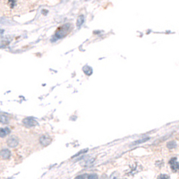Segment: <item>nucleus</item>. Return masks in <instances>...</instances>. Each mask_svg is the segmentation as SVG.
Here are the masks:
<instances>
[{
  "mask_svg": "<svg viewBox=\"0 0 179 179\" xmlns=\"http://www.w3.org/2000/svg\"><path fill=\"white\" fill-rule=\"evenodd\" d=\"M71 31V25L70 24H64V25L59 27L56 31V34H55V39H58L63 37L66 36L68 32Z\"/></svg>",
  "mask_w": 179,
  "mask_h": 179,
  "instance_id": "1",
  "label": "nucleus"
},
{
  "mask_svg": "<svg viewBox=\"0 0 179 179\" xmlns=\"http://www.w3.org/2000/svg\"><path fill=\"white\" fill-rule=\"evenodd\" d=\"M22 122H23V125H26L27 127H33V126H35L38 124L37 121L35 119H33L32 117H27V118L24 119Z\"/></svg>",
  "mask_w": 179,
  "mask_h": 179,
  "instance_id": "2",
  "label": "nucleus"
},
{
  "mask_svg": "<svg viewBox=\"0 0 179 179\" xmlns=\"http://www.w3.org/2000/svg\"><path fill=\"white\" fill-rule=\"evenodd\" d=\"M18 144H19V141L15 136H11L9 139L7 140V145L11 148H15Z\"/></svg>",
  "mask_w": 179,
  "mask_h": 179,
  "instance_id": "3",
  "label": "nucleus"
},
{
  "mask_svg": "<svg viewBox=\"0 0 179 179\" xmlns=\"http://www.w3.org/2000/svg\"><path fill=\"white\" fill-rule=\"evenodd\" d=\"M39 142L43 146H47L51 142V138L48 135H42L39 138Z\"/></svg>",
  "mask_w": 179,
  "mask_h": 179,
  "instance_id": "4",
  "label": "nucleus"
},
{
  "mask_svg": "<svg viewBox=\"0 0 179 179\" xmlns=\"http://www.w3.org/2000/svg\"><path fill=\"white\" fill-rule=\"evenodd\" d=\"M170 167H171V169L174 172H176L179 170V162L177 161L176 158H173L170 160Z\"/></svg>",
  "mask_w": 179,
  "mask_h": 179,
  "instance_id": "5",
  "label": "nucleus"
},
{
  "mask_svg": "<svg viewBox=\"0 0 179 179\" xmlns=\"http://www.w3.org/2000/svg\"><path fill=\"white\" fill-rule=\"evenodd\" d=\"M11 156V151L7 149H3L0 151V158H2L4 159H9Z\"/></svg>",
  "mask_w": 179,
  "mask_h": 179,
  "instance_id": "6",
  "label": "nucleus"
},
{
  "mask_svg": "<svg viewBox=\"0 0 179 179\" xmlns=\"http://www.w3.org/2000/svg\"><path fill=\"white\" fill-rule=\"evenodd\" d=\"M11 130L8 128V127H5V128H0V137H5L6 135H8L10 134Z\"/></svg>",
  "mask_w": 179,
  "mask_h": 179,
  "instance_id": "7",
  "label": "nucleus"
},
{
  "mask_svg": "<svg viewBox=\"0 0 179 179\" xmlns=\"http://www.w3.org/2000/svg\"><path fill=\"white\" fill-rule=\"evenodd\" d=\"M83 22H84V16L83 15H80L79 17L77 18V22H76L77 27H81Z\"/></svg>",
  "mask_w": 179,
  "mask_h": 179,
  "instance_id": "8",
  "label": "nucleus"
},
{
  "mask_svg": "<svg viewBox=\"0 0 179 179\" xmlns=\"http://www.w3.org/2000/svg\"><path fill=\"white\" fill-rule=\"evenodd\" d=\"M9 122V118L5 115H0V123L1 124H7Z\"/></svg>",
  "mask_w": 179,
  "mask_h": 179,
  "instance_id": "9",
  "label": "nucleus"
},
{
  "mask_svg": "<svg viewBox=\"0 0 179 179\" xmlns=\"http://www.w3.org/2000/svg\"><path fill=\"white\" fill-rule=\"evenodd\" d=\"M83 72L85 73V74L87 75H92V69L89 66H84L83 67Z\"/></svg>",
  "mask_w": 179,
  "mask_h": 179,
  "instance_id": "10",
  "label": "nucleus"
},
{
  "mask_svg": "<svg viewBox=\"0 0 179 179\" xmlns=\"http://www.w3.org/2000/svg\"><path fill=\"white\" fill-rule=\"evenodd\" d=\"M77 177H83V178H97L98 176H97V175H87V174H85V175H80V176H78Z\"/></svg>",
  "mask_w": 179,
  "mask_h": 179,
  "instance_id": "11",
  "label": "nucleus"
},
{
  "mask_svg": "<svg viewBox=\"0 0 179 179\" xmlns=\"http://www.w3.org/2000/svg\"><path fill=\"white\" fill-rule=\"evenodd\" d=\"M148 140H149V137H144V138H142V139H141V140H138V141H136V142L134 143V145H136V144H139V143L144 142L148 141Z\"/></svg>",
  "mask_w": 179,
  "mask_h": 179,
  "instance_id": "12",
  "label": "nucleus"
},
{
  "mask_svg": "<svg viewBox=\"0 0 179 179\" xmlns=\"http://www.w3.org/2000/svg\"><path fill=\"white\" fill-rule=\"evenodd\" d=\"M176 146V144H175V142H169L168 144H167V148L168 149H172V148H174Z\"/></svg>",
  "mask_w": 179,
  "mask_h": 179,
  "instance_id": "13",
  "label": "nucleus"
},
{
  "mask_svg": "<svg viewBox=\"0 0 179 179\" xmlns=\"http://www.w3.org/2000/svg\"><path fill=\"white\" fill-rule=\"evenodd\" d=\"M8 1H9V4H10V6L11 7H14V5H15V1H14V0H8Z\"/></svg>",
  "mask_w": 179,
  "mask_h": 179,
  "instance_id": "14",
  "label": "nucleus"
}]
</instances>
